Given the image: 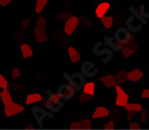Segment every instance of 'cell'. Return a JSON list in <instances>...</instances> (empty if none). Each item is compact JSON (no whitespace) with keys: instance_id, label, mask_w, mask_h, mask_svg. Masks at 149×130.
<instances>
[{"instance_id":"cell-1","label":"cell","mask_w":149,"mask_h":130,"mask_svg":"<svg viewBox=\"0 0 149 130\" xmlns=\"http://www.w3.org/2000/svg\"><path fill=\"white\" fill-rule=\"evenodd\" d=\"M0 98L2 101V104L4 106V115L6 118H13L18 113H22L24 111V106L22 104L16 103L14 101L10 94V91L8 89L1 90L0 92Z\"/></svg>"},{"instance_id":"cell-2","label":"cell","mask_w":149,"mask_h":130,"mask_svg":"<svg viewBox=\"0 0 149 130\" xmlns=\"http://www.w3.org/2000/svg\"><path fill=\"white\" fill-rule=\"evenodd\" d=\"M46 26H47V20L44 16L39 15L36 21L35 28H33V38L38 43H47L48 35L46 33Z\"/></svg>"},{"instance_id":"cell-3","label":"cell","mask_w":149,"mask_h":130,"mask_svg":"<svg viewBox=\"0 0 149 130\" xmlns=\"http://www.w3.org/2000/svg\"><path fill=\"white\" fill-rule=\"evenodd\" d=\"M48 98L45 99V108L50 111V113H57L60 111L63 107H64V102L63 100H61L60 98L57 97V95L53 94L50 90H48L47 92Z\"/></svg>"},{"instance_id":"cell-4","label":"cell","mask_w":149,"mask_h":130,"mask_svg":"<svg viewBox=\"0 0 149 130\" xmlns=\"http://www.w3.org/2000/svg\"><path fill=\"white\" fill-rule=\"evenodd\" d=\"M93 52L94 54L98 55V56H103V59H102V63H109V59L113 57V50L109 49V47L105 46L104 42H97L96 44L93 47Z\"/></svg>"},{"instance_id":"cell-5","label":"cell","mask_w":149,"mask_h":130,"mask_svg":"<svg viewBox=\"0 0 149 130\" xmlns=\"http://www.w3.org/2000/svg\"><path fill=\"white\" fill-rule=\"evenodd\" d=\"M64 77H66V79L69 81V83L73 86V89H75L76 91H80L84 86L86 82V77L84 76L82 73L79 72H75L71 75L65 73Z\"/></svg>"},{"instance_id":"cell-6","label":"cell","mask_w":149,"mask_h":130,"mask_svg":"<svg viewBox=\"0 0 149 130\" xmlns=\"http://www.w3.org/2000/svg\"><path fill=\"white\" fill-rule=\"evenodd\" d=\"M138 49H139V47H138V42L132 35L128 42L123 44V45H121L122 55H123L125 58L132 57V55L138 51Z\"/></svg>"},{"instance_id":"cell-7","label":"cell","mask_w":149,"mask_h":130,"mask_svg":"<svg viewBox=\"0 0 149 130\" xmlns=\"http://www.w3.org/2000/svg\"><path fill=\"white\" fill-rule=\"evenodd\" d=\"M75 91L71 84H62L57 89L56 95L63 101H69L74 97Z\"/></svg>"},{"instance_id":"cell-8","label":"cell","mask_w":149,"mask_h":130,"mask_svg":"<svg viewBox=\"0 0 149 130\" xmlns=\"http://www.w3.org/2000/svg\"><path fill=\"white\" fill-rule=\"evenodd\" d=\"M114 88L116 90V101H115V104L118 107H124L125 105L127 104V102L129 101V95L122 89V86L120 84H116Z\"/></svg>"},{"instance_id":"cell-9","label":"cell","mask_w":149,"mask_h":130,"mask_svg":"<svg viewBox=\"0 0 149 130\" xmlns=\"http://www.w3.org/2000/svg\"><path fill=\"white\" fill-rule=\"evenodd\" d=\"M31 113H32V115H33V117H35L36 121H37V124L39 125L40 128H43V126H44L43 125V122H44V120L46 118L52 117V115L50 113V111L45 110L44 108L39 107V106H33V107L31 108Z\"/></svg>"},{"instance_id":"cell-10","label":"cell","mask_w":149,"mask_h":130,"mask_svg":"<svg viewBox=\"0 0 149 130\" xmlns=\"http://www.w3.org/2000/svg\"><path fill=\"white\" fill-rule=\"evenodd\" d=\"M130 38H132V33H130V31H129L127 28L120 27L115 30L114 40L116 41L118 44H120V45H123V44L127 43L130 40Z\"/></svg>"},{"instance_id":"cell-11","label":"cell","mask_w":149,"mask_h":130,"mask_svg":"<svg viewBox=\"0 0 149 130\" xmlns=\"http://www.w3.org/2000/svg\"><path fill=\"white\" fill-rule=\"evenodd\" d=\"M79 24V19L74 15H71L67 20L65 21L64 25V32L66 35H72L76 30L77 26Z\"/></svg>"},{"instance_id":"cell-12","label":"cell","mask_w":149,"mask_h":130,"mask_svg":"<svg viewBox=\"0 0 149 130\" xmlns=\"http://www.w3.org/2000/svg\"><path fill=\"white\" fill-rule=\"evenodd\" d=\"M143 27V23L136 16H130L126 20V28L130 32H138Z\"/></svg>"},{"instance_id":"cell-13","label":"cell","mask_w":149,"mask_h":130,"mask_svg":"<svg viewBox=\"0 0 149 130\" xmlns=\"http://www.w3.org/2000/svg\"><path fill=\"white\" fill-rule=\"evenodd\" d=\"M80 69H81V73L84 74L85 77H94L98 73V69L95 67V65L92 62H89V60L82 63Z\"/></svg>"},{"instance_id":"cell-14","label":"cell","mask_w":149,"mask_h":130,"mask_svg":"<svg viewBox=\"0 0 149 130\" xmlns=\"http://www.w3.org/2000/svg\"><path fill=\"white\" fill-rule=\"evenodd\" d=\"M93 127V123L89 119H84L81 121H73L70 124L71 129H91Z\"/></svg>"},{"instance_id":"cell-15","label":"cell","mask_w":149,"mask_h":130,"mask_svg":"<svg viewBox=\"0 0 149 130\" xmlns=\"http://www.w3.org/2000/svg\"><path fill=\"white\" fill-rule=\"evenodd\" d=\"M109 8H111V3L109 2H107V1L100 2L99 4L96 6V8H95V16H96L98 19H101L103 16L107 15V13L109 12Z\"/></svg>"},{"instance_id":"cell-16","label":"cell","mask_w":149,"mask_h":130,"mask_svg":"<svg viewBox=\"0 0 149 130\" xmlns=\"http://www.w3.org/2000/svg\"><path fill=\"white\" fill-rule=\"evenodd\" d=\"M143 76H144V73L141 69H134L126 72V80L130 82H137L143 78Z\"/></svg>"},{"instance_id":"cell-17","label":"cell","mask_w":149,"mask_h":130,"mask_svg":"<svg viewBox=\"0 0 149 130\" xmlns=\"http://www.w3.org/2000/svg\"><path fill=\"white\" fill-rule=\"evenodd\" d=\"M111 115V111H109V108L103 107V106H98V107L95 108L94 113L92 115V119H100V118H107Z\"/></svg>"},{"instance_id":"cell-18","label":"cell","mask_w":149,"mask_h":130,"mask_svg":"<svg viewBox=\"0 0 149 130\" xmlns=\"http://www.w3.org/2000/svg\"><path fill=\"white\" fill-rule=\"evenodd\" d=\"M20 51H21V55L22 57L25 59H28V58L32 57L33 55V50H32L31 46L27 43H22L20 45Z\"/></svg>"},{"instance_id":"cell-19","label":"cell","mask_w":149,"mask_h":130,"mask_svg":"<svg viewBox=\"0 0 149 130\" xmlns=\"http://www.w3.org/2000/svg\"><path fill=\"white\" fill-rule=\"evenodd\" d=\"M68 56H69L70 63L71 64H76L80 60V54L78 52L76 48L69 46L68 47Z\"/></svg>"},{"instance_id":"cell-20","label":"cell","mask_w":149,"mask_h":130,"mask_svg":"<svg viewBox=\"0 0 149 130\" xmlns=\"http://www.w3.org/2000/svg\"><path fill=\"white\" fill-rule=\"evenodd\" d=\"M99 80L103 83L105 88H114L117 84L114 75H102L101 77H99Z\"/></svg>"},{"instance_id":"cell-21","label":"cell","mask_w":149,"mask_h":130,"mask_svg":"<svg viewBox=\"0 0 149 130\" xmlns=\"http://www.w3.org/2000/svg\"><path fill=\"white\" fill-rule=\"evenodd\" d=\"M43 99L42 95L40 93H30L26 96V99H25V104L30 105V104H35V103L41 102V100Z\"/></svg>"},{"instance_id":"cell-22","label":"cell","mask_w":149,"mask_h":130,"mask_svg":"<svg viewBox=\"0 0 149 130\" xmlns=\"http://www.w3.org/2000/svg\"><path fill=\"white\" fill-rule=\"evenodd\" d=\"M126 111H134V113H140L143 109V105L138 102H127V104L124 106Z\"/></svg>"},{"instance_id":"cell-23","label":"cell","mask_w":149,"mask_h":130,"mask_svg":"<svg viewBox=\"0 0 149 130\" xmlns=\"http://www.w3.org/2000/svg\"><path fill=\"white\" fill-rule=\"evenodd\" d=\"M82 92L88 94L89 96L93 97L95 96V93H96V89H95V82L93 81H89V82H85L84 86H82Z\"/></svg>"},{"instance_id":"cell-24","label":"cell","mask_w":149,"mask_h":130,"mask_svg":"<svg viewBox=\"0 0 149 130\" xmlns=\"http://www.w3.org/2000/svg\"><path fill=\"white\" fill-rule=\"evenodd\" d=\"M47 5H48V0H36L35 13L37 15H40Z\"/></svg>"},{"instance_id":"cell-25","label":"cell","mask_w":149,"mask_h":130,"mask_svg":"<svg viewBox=\"0 0 149 130\" xmlns=\"http://www.w3.org/2000/svg\"><path fill=\"white\" fill-rule=\"evenodd\" d=\"M102 25L105 29H111L114 24V17L113 16H103V17L100 19Z\"/></svg>"},{"instance_id":"cell-26","label":"cell","mask_w":149,"mask_h":130,"mask_svg":"<svg viewBox=\"0 0 149 130\" xmlns=\"http://www.w3.org/2000/svg\"><path fill=\"white\" fill-rule=\"evenodd\" d=\"M114 76H115V79H116L117 84H123V83L126 81V72H125V70L119 71V72L116 73Z\"/></svg>"},{"instance_id":"cell-27","label":"cell","mask_w":149,"mask_h":130,"mask_svg":"<svg viewBox=\"0 0 149 130\" xmlns=\"http://www.w3.org/2000/svg\"><path fill=\"white\" fill-rule=\"evenodd\" d=\"M22 77V72L19 68L15 67L13 68L12 73H10V79L12 80H17V79H20Z\"/></svg>"},{"instance_id":"cell-28","label":"cell","mask_w":149,"mask_h":130,"mask_svg":"<svg viewBox=\"0 0 149 130\" xmlns=\"http://www.w3.org/2000/svg\"><path fill=\"white\" fill-rule=\"evenodd\" d=\"M31 23H32V19L30 17L28 18H25V19H23L22 20V29L23 30H29L30 27H31Z\"/></svg>"},{"instance_id":"cell-29","label":"cell","mask_w":149,"mask_h":130,"mask_svg":"<svg viewBox=\"0 0 149 130\" xmlns=\"http://www.w3.org/2000/svg\"><path fill=\"white\" fill-rule=\"evenodd\" d=\"M140 115H139V122L142 124H145L148 121V110L147 109H142L140 111Z\"/></svg>"},{"instance_id":"cell-30","label":"cell","mask_w":149,"mask_h":130,"mask_svg":"<svg viewBox=\"0 0 149 130\" xmlns=\"http://www.w3.org/2000/svg\"><path fill=\"white\" fill-rule=\"evenodd\" d=\"M0 89H1V90H6V89H8V79H6V78L4 77V75L1 74V73H0Z\"/></svg>"},{"instance_id":"cell-31","label":"cell","mask_w":149,"mask_h":130,"mask_svg":"<svg viewBox=\"0 0 149 130\" xmlns=\"http://www.w3.org/2000/svg\"><path fill=\"white\" fill-rule=\"evenodd\" d=\"M105 41H107V43H109L107 45L111 46V48H112V50H120L121 49V45L120 44H118L117 42H114L113 40H109V39H105Z\"/></svg>"},{"instance_id":"cell-32","label":"cell","mask_w":149,"mask_h":130,"mask_svg":"<svg viewBox=\"0 0 149 130\" xmlns=\"http://www.w3.org/2000/svg\"><path fill=\"white\" fill-rule=\"evenodd\" d=\"M91 98H92L91 96H89L88 94L82 92L79 95V97H78V101H79L80 103H89L90 101H91Z\"/></svg>"},{"instance_id":"cell-33","label":"cell","mask_w":149,"mask_h":130,"mask_svg":"<svg viewBox=\"0 0 149 130\" xmlns=\"http://www.w3.org/2000/svg\"><path fill=\"white\" fill-rule=\"evenodd\" d=\"M78 19H79V22H81L85 26H87V27H92L93 23H92V21H91V19H89L88 17L81 16V17L78 18Z\"/></svg>"},{"instance_id":"cell-34","label":"cell","mask_w":149,"mask_h":130,"mask_svg":"<svg viewBox=\"0 0 149 130\" xmlns=\"http://www.w3.org/2000/svg\"><path fill=\"white\" fill-rule=\"evenodd\" d=\"M8 88H10V91H12V92H17V91L22 90V84L18 82H10L8 83Z\"/></svg>"},{"instance_id":"cell-35","label":"cell","mask_w":149,"mask_h":130,"mask_svg":"<svg viewBox=\"0 0 149 130\" xmlns=\"http://www.w3.org/2000/svg\"><path fill=\"white\" fill-rule=\"evenodd\" d=\"M70 16H71V14H70L69 12H63V13L58 14V15L56 16V18L61 21H66Z\"/></svg>"},{"instance_id":"cell-36","label":"cell","mask_w":149,"mask_h":130,"mask_svg":"<svg viewBox=\"0 0 149 130\" xmlns=\"http://www.w3.org/2000/svg\"><path fill=\"white\" fill-rule=\"evenodd\" d=\"M103 128H104V129H114L115 128V121L114 120L107 121L104 125H103Z\"/></svg>"},{"instance_id":"cell-37","label":"cell","mask_w":149,"mask_h":130,"mask_svg":"<svg viewBox=\"0 0 149 130\" xmlns=\"http://www.w3.org/2000/svg\"><path fill=\"white\" fill-rule=\"evenodd\" d=\"M128 128L129 129H140V124L137 122H132V121H129L128 123Z\"/></svg>"},{"instance_id":"cell-38","label":"cell","mask_w":149,"mask_h":130,"mask_svg":"<svg viewBox=\"0 0 149 130\" xmlns=\"http://www.w3.org/2000/svg\"><path fill=\"white\" fill-rule=\"evenodd\" d=\"M134 117H136V113H134V111H126V115H125V119H126L127 122L132 121Z\"/></svg>"},{"instance_id":"cell-39","label":"cell","mask_w":149,"mask_h":130,"mask_svg":"<svg viewBox=\"0 0 149 130\" xmlns=\"http://www.w3.org/2000/svg\"><path fill=\"white\" fill-rule=\"evenodd\" d=\"M141 97L143 99H148L149 98V90L148 89H144L141 93Z\"/></svg>"},{"instance_id":"cell-40","label":"cell","mask_w":149,"mask_h":130,"mask_svg":"<svg viewBox=\"0 0 149 130\" xmlns=\"http://www.w3.org/2000/svg\"><path fill=\"white\" fill-rule=\"evenodd\" d=\"M13 2V0H0V5L1 6H8Z\"/></svg>"},{"instance_id":"cell-41","label":"cell","mask_w":149,"mask_h":130,"mask_svg":"<svg viewBox=\"0 0 149 130\" xmlns=\"http://www.w3.org/2000/svg\"><path fill=\"white\" fill-rule=\"evenodd\" d=\"M25 128H27V129H33V128H36V126L33 125V124H26Z\"/></svg>"}]
</instances>
